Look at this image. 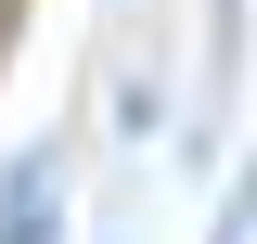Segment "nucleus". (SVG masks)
Here are the masks:
<instances>
[{"label":"nucleus","instance_id":"f257e3e1","mask_svg":"<svg viewBox=\"0 0 257 244\" xmlns=\"http://www.w3.org/2000/svg\"><path fill=\"white\" fill-rule=\"evenodd\" d=\"M39 180H52V167L26 154V193H13V218H0V244H52V206H39Z\"/></svg>","mask_w":257,"mask_h":244}]
</instances>
